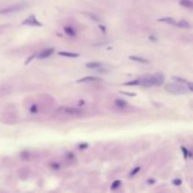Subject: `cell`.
Masks as SVG:
<instances>
[{
  "instance_id": "1",
  "label": "cell",
  "mask_w": 193,
  "mask_h": 193,
  "mask_svg": "<svg viewBox=\"0 0 193 193\" xmlns=\"http://www.w3.org/2000/svg\"><path fill=\"white\" fill-rule=\"evenodd\" d=\"M166 90L171 92V93H173V94H186L189 91L187 86L185 84V85H182V84H177V83H170V84H167L166 87H165Z\"/></svg>"
},
{
  "instance_id": "2",
  "label": "cell",
  "mask_w": 193,
  "mask_h": 193,
  "mask_svg": "<svg viewBox=\"0 0 193 193\" xmlns=\"http://www.w3.org/2000/svg\"><path fill=\"white\" fill-rule=\"evenodd\" d=\"M151 79L153 86H161L165 80V77L161 73H156V75L151 76Z\"/></svg>"
},
{
  "instance_id": "3",
  "label": "cell",
  "mask_w": 193,
  "mask_h": 193,
  "mask_svg": "<svg viewBox=\"0 0 193 193\" xmlns=\"http://www.w3.org/2000/svg\"><path fill=\"white\" fill-rule=\"evenodd\" d=\"M26 7H27L26 4H16V5H13V6H11V7H9V8L3 10V11H1L0 12H1V13L17 12V11H21V10H23V9H25Z\"/></svg>"
},
{
  "instance_id": "4",
  "label": "cell",
  "mask_w": 193,
  "mask_h": 193,
  "mask_svg": "<svg viewBox=\"0 0 193 193\" xmlns=\"http://www.w3.org/2000/svg\"><path fill=\"white\" fill-rule=\"evenodd\" d=\"M23 25H29V26H32V27H41L42 24L38 22V20L36 19V17L34 15H31L23 22Z\"/></svg>"
},
{
  "instance_id": "5",
  "label": "cell",
  "mask_w": 193,
  "mask_h": 193,
  "mask_svg": "<svg viewBox=\"0 0 193 193\" xmlns=\"http://www.w3.org/2000/svg\"><path fill=\"white\" fill-rule=\"evenodd\" d=\"M53 53H54V48H48V49H44L38 55V59H47L48 57H50Z\"/></svg>"
},
{
  "instance_id": "6",
  "label": "cell",
  "mask_w": 193,
  "mask_h": 193,
  "mask_svg": "<svg viewBox=\"0 0 193 193\" xmlns=\"http://www.w3.org/2000/svg\"><path fill=\"white\" fill-rule=\"evenodd\" d=\"M64 111L70 115H75V116H79L82 114V110H80L78 108H75V107H66L64 109Z\"/></svg>"
},
{
  "instance_id": "7",
  "label": "cell",
  "mask_w": 193,
  "mask_h": 193,
  "mask_svg": "<svg viewBox=\"0 0 193 193\" xmlns=\"http://www.w3.org/2000/svg\"><path fill=\"white\" fill-rule=\"evenodd\" d=\"M176 26L181 28V29H190L191 28L190 24L187 21H186V20H181L180 22H178L176 24Z\"/></svg>"
},
{
  "instance_id": "8",
  "label": "cell",
  "mask_w": 193,
  "mask_h": 193,
  "mask_svg": "<svg viewBox=\"0 0 193 193\" xmlns=\"http://www.w3.org/2000/svg\"><path fill=\"white\" fill-rule=\"evenodd\" d=\"M129 59H130L131 60H134V61H137V62H140V63H149V60L145 59L144 58H141V57L130 56Z\"/></svg>"
},
{
  "instance_id": "9",
  "label": "cell",
  "mask_w": 193,
  "mask_h": 193,
  "mask_svg": "<svg viewBox=\"0 0 193 193\" xmlns=\"http://www.w3.org/2000/svg\"><path fill=\"white\" fill-rule=\"evenodd\" d=\"M158 22H164V23H167L169 25H175V20L173 18H171V17H165V18H160L157 20Z\"/></svg>"
},
{
  "instance_id": "10",
  "label": "cell",
  "mask_w": 193,
  "mask_h": 193,
  "mask_svg": "<svg viewBox=\"0 0 193 193\" xmlns=\"http://www.w3.org/2000/svg\"><path fill=\"white\" fill-rule=\"evenodd\" d=\"M102 66H103V64L100 62H90V63L86 64V67L90 68V69H97V68H101Z\"/></svg>"
},
{
  "instance_id": "11",
  "label": "cell",
  "mask_w": 193,
  "mask_h": 193,
  "mask_svg": "<svg viewBox=\"0 0 193 193\" xmlns=\"http://www.w3.org/2000/svg\"><path fill=\"white\" fill-rule=\"evenodd\" d=\"M59 55L63 56V57H67V58H77L79 56V54H77V53H70V52H59Z\"/></svg>"
},
{
  "instance_id": "12",
  "label": "cell",
  "mask_w": 193,
  "mask_h": 193,
  "mask_svg": "<svg viewBox=\"0 0 193 193\" xmlns=\"http://www.w3.org/2000/svg\"><path fill=\"white\" fill-rule=\"evenodd\" d=\"M115 105L120 108H124L126 107V102L122 99H117V100H115Z\"/></svg>"
},
{
  "instance_id": "13",
  "label": "cell",
  "mask_w": 193,
  "mask_h": 193,
  "mask_svg": "<svg viewBox=\"0 0 193 193\" xmlns=\"http://www.w3.org/2000/svg\"><path fill=\"white\" fill-rule=\"evenodd\" d=\"M180 4L183 6V7H186V8H188V9H191L193 4L190 0H180Z\"/></svg>"
},
{
  "instance_id": "14",
  "label": "cell",
  "mask_w": 193,
  "mask_h": 193,
  "mask_svg": "<svg viewBox=\"0 0 193 193\" xmlns=\"http://www.w3.org/2000/svg\"><path fill=\"white\" fill-rule=\"evenodd\" d=\"M96 80H98V78L93 77H84V78L77 80V82L82 83V82H90V81H96Z\"/></svg>"
},
{
  "instance_id": "15",
  "label": "cell",
  "mask_w": 193,
  "mask_h": 193,
  "mask_svg": "<svg viewBox=\"0 0 193 193\" xmlns=\"http://www.w3.org/2000/svg\"><path fill=\"white\" fill-rule=\"evenodd\" d=\"M64 31H65L68 35H70V36H75V35H76V31L73 29V28H71V27H66V28H64Z\"/></svg>"
},
{
  "instance_id": "16",
  "label": "cell",
  "mask_w": 193,
  "mask_h": 193,
  "mask_svg": "<svg viewBox=\"0 0 193 193\" xmlns=\"http://www.w3.org/2000/svg\"><path fill=\"white\" fill-rule=\"evenodd\" d=\"M173 79H174V80H176V81H178V82L184 83V84H186V85H187V84L189 83L186 79H184V78H182V77H173Z\"/></svg>"
},
{
  "instance_id": "17",
  "label": "cell",
  "mask_w": 193,
  "mask_h": 193,
  "mask_svg": "<svg viewBox=\"0 0 193 193\" xmlns=\"http://www.w3.org/2000/svg\"><path fill=\"white\" fill-rule=\"evenodd\" d=\"M121 184H122V182H121L120 180H116V181H114V182L112 183L111 188H112V189H116V188H118V187L121 186Z\"/></svg>"
},
{
  "instance_id": "18",
  "label": "cell",
  "mask_w": 193,
  "mask_h": 193,
  "mask_svg": "<svg viewBox=\"0 0 193 193\" xmlns=\"http://www.w3.org/2000/svg\"><path fill=\"white\" fill-rule=\"evenodd\" d=\"M140 170V168L139 167H138V168H136V169H134V170L130 173V176H132V175H135L136 173H138V171Z\"/></svg>"
},
{
  "instance_id": "19",
  "label": "cell",
  "mask_w": 193,
  "mask_h": 193,
  "mask_svg": "<svg viewBox=\"0 0 193 193\" xmlns=\"http://www.w3.org/2000/svg\"><path fill=\"white\" fill-rule=\"evenodd\" d=\"M173 184L175 186H180L182 184V181L180 179H175V180H173Z\"/></svg>"
},
{
  "instance_id": "20",
  "label": "cell",
  "mask_w": 193,
  "mask_h": 193,
  "mask_svg": "<svg viewBox=\"0 0 193 193\" xmlns=\"http://www.w3.org/2000/svg\"><path fill=\"white\" fill-rule=\"evenodd\" d=\"M79 148H81V149H85V148H88V144H87V143H83V144H80V145H79Z\"/></svg>"
},
{
  "instance_id": "21",
  "label": "cell",
  "mask_w": 193,
  "mask_h": 193,
  "mask_svg": "<svg viewBox=\"0 0 193 193\" xmlns=\"http://www.w3.org/2000/svg\"><path fill=\"white\" fill-rule=\"evenodd\" d=\"M182 150H183V152H184V156H185V158L187 156V150L185 148V147H182Z\"/></svg>"
},
{
  "instance_id": "22",
  "label": "cell",
  "mask_w": 193,
  "mask_h": 193,
  "mask_svg": "<svg viewBox=\"0 0 193 193\" xmlns=\"http://www.w3.org/2000/svg\"><path fill=\"white\" fill-rule=\"evenodd\" d=\"M30 111H31L32 113H34V112H37V107H36V106L34 105V106H33V107H31V109H30Z\"/></svg>"
},
{
  "instance_id": "23",
  "label": "cell",
  "mask_w": 193,
  "mask_h": 193,
  "mask_svg": "<svg viewBox=\"0 0 193 193\" xmlns=\"http://www.w3.org/2000/svg\"><path fill=\"white\" fill-rule=\"evenodd\" d=\"M34 57H35V56H34V55H33V56H31V57H30V58H29V59H28V60H27V61H26V62H25V64H26V65H27V64H28V63H29V62H30V60H31V59H33V58H34Z\"/></svg>"
},
{
  "instance_id": "24",
  "label": "cell",
  "mask_w": 193,
  "mask_h": 193,
  "mask_svg": "<svg viewBox=\"0 0 193 193\" xmlns=\"http://www.w3.org/2000/svg\"><path fill=\"white\" fill-rule=\"evenodd\" d=\"M122 93H125V94H128L129 96H135V95H136L135 93H129V92H122Z\"/></svg>"
},
{
  "instance_id": "25",
  "label": "cell",
  "mask_w": 193,
  "mask_h": 193,
  "mask_svg": "<svg viewBox=\"0 0 193 193\" xmlns=\"http://www.w3.org/2000/svg\"><path fill=\"white\" fill-rule=\"evenodd\" d=\"M100 29H102L103 31H106V29H105V28H104V27H102V26H100Z\"/></svg>"
}]
</instances>
